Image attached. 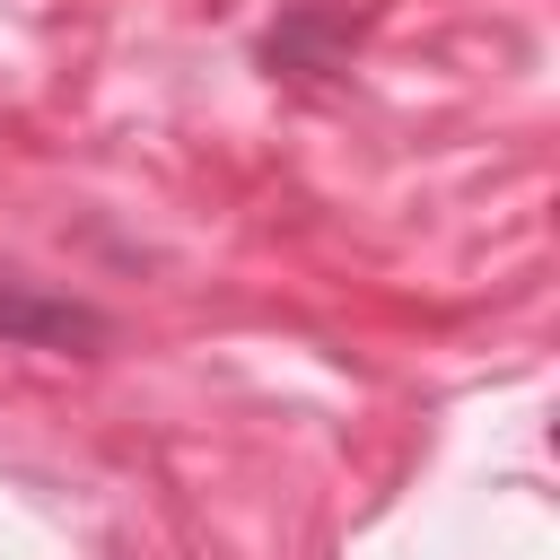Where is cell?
Returning a JSON list of instances; mask_svg holds the SVG:
<instances>
[{"label":"cell","mask_w":560,"mask_h":560,"mask_svg":"<svg viewBox=\"0 0 560 560\" xmlns=\"http://www.w3.org/2000/svg\"><path fill=\"white\" fill-rule=\"evenodd\" d=\"M0 341L9 350H105L114 324H105V306H88L70 289H44L26 271H0Z\"/></svg>","instance_id":"obj_1"}]
</instances>
